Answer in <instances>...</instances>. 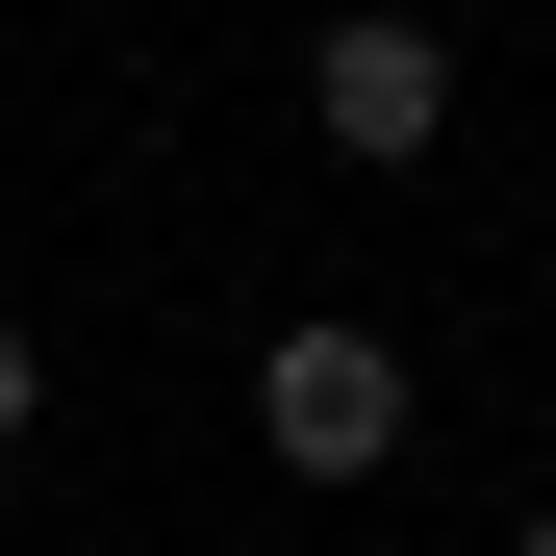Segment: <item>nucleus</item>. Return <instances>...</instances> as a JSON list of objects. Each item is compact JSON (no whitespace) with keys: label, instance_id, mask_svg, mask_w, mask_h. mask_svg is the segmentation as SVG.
Wrapping results in <instances>:
<instances>
[{"label":"nucleus","instance_id":"3","mask_svg":"<svg viewBox=\"0 0 556 556\" xmlns=\"http://www.w3.org/2000/svg\"><path fill=\"white\" fill-rule=\"evenodd\" d=\"M0 430H26V329H0Z\"/></svg>","mask_w":556,"mask_h":556},{"label":"nucleus","instance_id":"4","mask_svg":"<svg viewBox=\"0 0 556 556\" xmlns=\"http://www.w3.org/2000/svg\"><path fill=\"white\" fill-rule=\"evenodd\" d=\"M531 556H556V531H531Z\"/></svg>","mask_w":556,"mask_h":556},{"label":"nucleus","instance_id":"1","mask_svg":"<svg viewBox=\"0 0 556 556\" xmlns=\"http://www.w3.org/2000/svg\"><path fill=\"white\" fill-rule=\"evenodd\" d=\"M253 430H278V481H380L405 455V354L380 329H278L253 354Z\"/></svg>","mask_w":556,"mask_h":556},{"label":"nucleus","instance_id":"2","mask_svg":"<svg viewBox=\"0 0 556 556\" xmlns=\"http://www.w3.org/2000/svg\"><path fill=\"white\" fill-rule=\"evenodd\" d=\"M304 102H329V152H380V177H405V152H430V127H455V51H430V26H405V0H354V26H329V51H304Z\"/></svg>","mask_w":556,"mask_h":556}]
</instances>
